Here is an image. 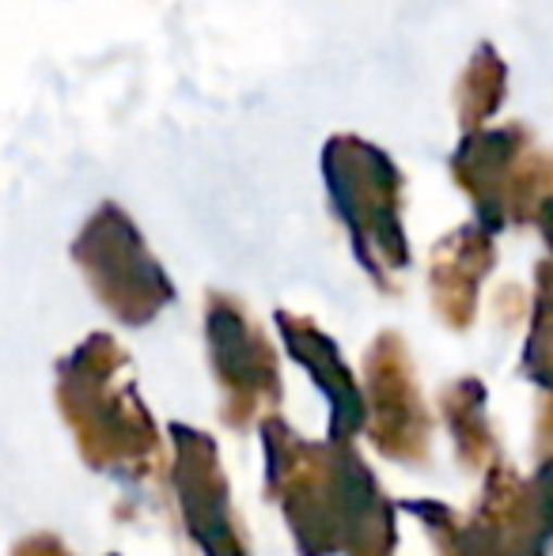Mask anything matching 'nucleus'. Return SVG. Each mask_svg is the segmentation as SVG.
Instances as JSON below:
<instances>
[{
	"instance_id": "obj_6",
	"label": "nucleus",
	"mask_w": 553,
	"mask_h": 556,
	"mask_svg": "<svg viewBox=\"0 0 553 556\" xmlns=\"http://www.w3.org/2000/svg\"><path fill=\"white\" fill-rule=\"evenodd\" d=\"M535 224L542 227V239H546V247L553 250V198H546L539 205V213H535Z\"/></svg>"
},
{
	"instance_id": "obj_3",
	"label": "nucleus",
	"mask_w": 553,
	"mask_h": 556,
	"mask_svg": "<svg viewBox=\"0 0 553 556\" xmlns=\"http://www.w3.org/2000/svg\"><path fill=\"white\" fill-rule=\"evenodd\" d=\"M527 152H531V132H527L524 122L463 132L458 148L451 152V178L474 201L478 224L489 235L508 224L512 193H516V178Z\"/></svg>"
},
{
	"instance_id": "obj_1",
	"label": "nucleus",
	"mask_w": 553,
	"mask_h": 556,
	"mask_svg": "<svg viewBox=\"0 0 553 556\" xmlns=\"http://www.w3.org/2000/svg\"><path fill=\"white\" fill-rule=\"evenodd\" d=\"M323 182L334 213L349 227L356 257L372 277L410 265V242L402 227L406 175L399 163L356 132H334L323 144Z\"/></svg>"
},
{
	"instance_id": "obj_2",
	"label": "nucleus",
	"mask_w": 553,
	"mask_h": 556,
	"mask_svg": "<svg viewBox=\"0 0 553 556\" xmlns=\"http://www.w3.org/2000/svg\"><path fill=\"white\" fill-rule=\"evenodd\" d=\"M76 262L96 280L99 295L126 318H148L171 300L167 273L155 265L137 224L114 201H103L73 247Z\"/></svg>"
},
{
	"instance_id": "obj_4",
	"label": "nucleus",
	"mask_w": 553,
	"mask_h": 556,
	"mask_svg": "<svg viewBox=\"0 0 553 556\" xmlns=\"http://www.w3.org/2000/svg\"><path fill=\"white\" fill-rule=\"evenodd\" d=\"M493 265V235L481 224H463L432 247V300L455 326L470 323L481 277Z\"/></svg>"
},
{
	"instance_id": "obj_5",
	"label": "nucleus",
	"mask_w": 553,
	"mask_h": 556,
	"mask_svg": "<svg viewBox=\"0 0 553 556\" xmlns=\"http://www.w3.org/2000/svg\"><path fill=\"white\" fill-rule=\"evenodd\" d=\"M504 96H508V65H504V58L493 46L478 42V50L470 53L455 88L458 129H486L489 117H497V111L504 106Z\"/></svg>"
}]
</instances>
